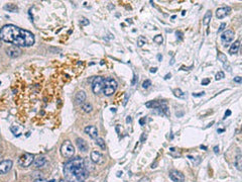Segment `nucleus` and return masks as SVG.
Here are the masks:
<instances>
[{"instance_id": "f257e3e1", "label": "nucleus", "mask_w": 242, "mask_h": 182, "mask_svg": "<svg viewBox=\"0 0 242 182\" xmlns=\"http://www.w3.org/2000/svg\"><path fill=\"white\" fill-rule=\"evenodd\" d=\"M0 38L16 47H31L35 44V36L26 29L20 28L13 24L4 26L0 29Z\"/></svg>"}, {"instance_id": "f03ea898", "label": "nucleus", "mask_w": 242, "mask_h": 182, "mask_svg": "<svg viewBox=\"0 0 242 182\" xmlns=\"http://www.w3.org/2000/svg\"><path fill=\"white\" fill-rule=\"evenodd\" d=\"M88 174L85 160L80 157L69 161L64 166V176L67 182H83Z\"/></svg>"}, {"instance_id": "7ed1b4c3", "label": "nucleus", "mask_w": 242, "mask_h": 182, "mask_svg": "<svg viewBox=\"0 0 242 182\" xmlns=\"http://www.w3.org/2000/svg\"><path fill=\"white\" fill-rule=\"evenodd\" d=\"M117 82H116L115 79L113 78H110V77H108V78L104 79V85H103V93L106 96H111V95L114 94V92L117 89Z\"/></svg>"}, {"instance_id": "20e7f679", "label": "nucleus", "mask_w": 242, "mask_h": 182, "mask_svg": "<svg viewBox=\"0 0 242 182\" xmlns=\"http://www.w3.org/2000/svg\"><path fill=\"white\" fill-rule=\"evenodd\" d=\"M61 154L65 158H71L75 154V148L70 141H65L61 147Z\"/></svg>"}, {"instance_id": "39448f33", "label": "nucleus", "mask_w": 242, "mask_h": 182, "mask_svg": "<svg viewBox=\"0 0 242 182\" xmlns=\"http://www.w3.org/2000/svg\"><path fill=\"white\" fill-rule=\"evenodd\" d=\"M33 161H35V156H33V154L24 153L18 159V165L22 168H26V167H29V166L33 163Z\"/></svg>"}, {"instance_id": "423d86ee", "label": "nucleus", "mask_w": 242, "mask_h": 182, "mask_svg": "<svg viewBox=\"0 0 242 182\" xmlns=\"http://www.w3.org/2000/svg\"><path fill=\"white\" fill-rule=\"evenodd\" d=\"M103 85H104V78L101 76H97L94 78V81L92 83V89L93 92L95 94H99L100 92L103 89Z\"/></svg>"}, {"instance_id": "0eeeda50", "label": "nucleus", "mask_w": 242, "mask_h": 182, "mask_svg": "<svg viewBox=\"0 0 242 182\" xmlns=\"http://www.w3.org/2000/svg\"><path fill=\"white\" fill-rule=\"evenodd\" d=\"M234 36H235L234 31L228 29V31H225L224 33L221 35V41H222V43L224 44V45H228L232 41L234 40Z\"/></svg>"}, {"instance_id": "6e6552de", "label": "nucleus", "mask_w": 242, "mask_h": 182, "mask_svg": "<svg viewBox=\"0 0 242 182\" xmlns=\"http://www.w3.org/2000/svg\"><path fill=\"white\" fill-rule=\"evenodd\" d=\"M12 161L11 160H4L0 162V174H6L12 168Z\"/></svg>"}, {"instance_id": "1a4fd4ad", "label": "nucleus", "mask_w": 242, "mask_h": 182, "mask_svg": "<svg viewBox=\"0 0 242 182\" xmlns=\"http://www.w3.org/2000/svg\"><path fill=\"white\" fill-rule=\"evenodd\" d=\"M6 53L10 58H17L21 55V50L20 48L16 47V45H10L7 50H6Z\"/></svg>"}, {"instance_id": "9d476101", "label": "nucleus", "mask_w": 242, "mask_h": 182, "mask_svg": "<svg viewBox=\"0 0 242 182\" xmlns=\"http://www.w3.org/2000/svg\"><path fill=\"white\" fill-rule=\"evenodd\" d=\"M170 178L172 179L173 182H184V180H185L184 174H183L182 172H180V171H177V170L171 171Z\"/></svg>"}, {"instance_id": "9b49d317", "label": "nucleus", "mask_w": 242, "mask_h": 182, "mask_svg": "<svg viewBox=\"0 0 242 182\" xmlns=\"http://www.w3.org/2000/svg\"><path fill=\"white\" fill-rule=\"evenodd\" d=\"M91 160L95 164H102L104 162V157L100 152L93 151L92 153H91Z\"/></svg>"}, {"instance_id": "f8f14e48", "label": "nucleus", "mask_w": 242, "mask_h": 182, "mask_svg": "<svg viewBox=\"0 0 242 182\" xmlns=\"http://www.w3.org/2000/svg\"><path fill=\"white\" fill-rule=\"evenodd\" d=\"M230 11H231V8L228 7V6H226V7H220L216 10V16L217 18H219V19H222L226 15L229 14Z\"/></svg>"}, {"instance_id": "ddd939ff", "label": "nucleus", "mask_w": 242, "mask_h": 182, "mask_svg": "<svg viewBox=\"0 0 242 182\" xmlns=\"http://www.w3.org/2000/svg\"><path fill=\"white\" fill-rule=\"evenodd\" d=\"M85 133L92 139H97L98 138V129H97V127H94V126L86 127H85Z\"/></svg>"}, {"instance_id": "4468645a", "label": "nucleus", "mask_w": 242, "mask_h": 182, "mask_svg": "<svg viewBox=\"0 0 242 182\" xmlns=\"http://www.w3.org/2000/svg\"><path fill=\"white\" fill-rule=\"evenodd\" d=\"M47 162V160L45 157H38V158L35 159V161H33V167H35V169H40V168L45 167Z\"/></svg>"}, {"instance_id": "2eb2a0df", "label": "nucleus", "mask_w": 242, "mask_h": 182, "mask_svg": "<svg viewBox=\"0 0 242 182\" xmlns=\"http://www.w3.org/2000/svg\"><path fill=\"white\" fill-rule=\"evenodd\" d=\"M76 143H77V146H78L80 151L87 152V150H88V144H87V142L85 140H83V139H81V138H78L76 141Z\"/></svg>"}, {"instance_id": "dca6fc26", "label": "nucleus", "mask_w": 242, "mask_h": 182, "mask_svg": "<svg viewBox=\"0 0 242 182\" xmlns=\"http://www.w3.org/2000/svg\"><path fill=\"white\" fill-rule=\"evenodd\" d=\"M86 100V93L84 91H78L76 93V96H75V101L78 104L84 103V101Z\"/></svg>"}, {"instance_id": "f3484780", "label": "nucleus", "mask_w": 242, "mask_h": 182, "mask_svg": "<svg viewBox=\"0 0 242 182\" xmlns=\"http://www.w3.org/2000/svg\"><path fill=\"white\" fill-rule=\"evenodd\" d=\"M239 48H240V42H239V41H236V42H234L233 44L231 45V47H230V49H229V53L231 55L238 53Z\"/></svg>"}, {"instance_id": "a211bd4d", "label": "nucleus", "mask_w": 242, "mask_h": 182, "mask_svg": "<svg viewBox=\"0 0 242 182\" xmlns=\"http://www.w3.org/2000/svg\"><path fill=\"white\" fill-rule=\"evenodd\" d=\"M145 106L148 108H154V109H159V106H161V102L156 101V100H151V101H148L145 103Z\"/></svg>"}, {"instance_id": "6ab92c4d", "label": "nucleus", "mask_w": 242, "mask_h": 182, "mask_svg": "<svg viewBox=\"0 0 242 182\" xmlns=\"http://www.w3.org/2000/svg\"><path fill=\"white\" fill-rule=\"evenodd\" d=\"M235 166H236V168L239 170V171H241L242 170V157H241V154L238 153V155L236 156V158H235Z\"/></svg>"}, {"instance_id": "aec40b11", "label": "nucleus", "mask_w": 242, "mask_h": 182, "mask_svg": "<svg viewBox=\"0 0 242 182\" xmlns=\"http://www.w3.org/2000/svg\"><path fill=\"white\" fill-rule=\"evenodd\" d=\"M82 109H83V111H85V112L89 113L92 111L93 109V106L91 103H89V102H84L83 104H82Z\"/></svg>"}, {"instance_id": "412c9836", "label": "nucleus", "mask_w": 242, "mask_h": 182, "mask_svg": "<svg viewBox=\"0 0 242 182\" xmlns=\"http://www.w3.org/2000/svg\"><path fill=\"white\" fill-rule=\"evenodd\" d=\"M211 16H212L211 11L210 10L207 11L206 14H205V16H204V19H203V24H204V26H208V24H209L210 19H211Z\"/></svg>"}, {"instance_id": "4be33fe9", "label": "nucleus", "mask_w": 242, "mask_h": 182, "mask_svg": "<svg viewBox=\"0 0 242 182\" xmlns=\"http://www.w3.org/2000/svg\"><path fill=\"white\" fill-rule=\"evenodd\" d=\"M4 8H5L6 10H8L9 12H15V11H17V10H18L17 6H16V5H14V4H12V3H10V4H7V5H5V6H4Z\"/></svg>"}, {"instance_id": "5701e85b", "label": "nucleus", "mask_w": 242, "mask_h": 182, "mask_svg": "<svg viewBox=\"0 0 242 182\" xmlns=\"http://www.w3.org/2000/svg\"><path fill=\"white\" fill-rule=\"evenodd\" d=\"M96 144L99 146V147L101 148L102 150L106 149V145H105V142H104V140L102 138H97V139H96Z\"/></svg>"}, {"instance_id": "b1692460", "label": "nucleus", "mask_w": 242, "mask_h": 182, "mask_svg": "<svg viewBox=\"0 0 242 182\" xmlns=\"http://www.w3.org/2000/svg\"><path fill=\"white\" fill-rule=\"evenodd\" d=\"M154 42L159 45H161L163 43V36L161 35H157L154 38Z\"/></svg>"}, {"instance_id": "393cba45", "label": "nucleus", "mask_w": 242, "mask_h": 182, "mask_svg": "<svg viewBox=\"0 0 242 182\" xmlns=\"http://www.w3.org/2000/svg\"><path fill=\"white\" fill-rule=\"evenodd\" d=\"M218 59L219 61H221L223 64H227V58H226V56L223 53H221V52H218Z\"/></svg>"}, {"instance_id": "a878e982", "label": "nucleus", "mask_w": 242, "mask_h": 182, "mask_svg": "<svg viewBox=\"0 0 242 182\" xmlns=\"http://www.w3.org/2000/svg\"><path fill=\"white\" fill-rule=\"evenodd\" d=\"M173 94H175L177 97H179V98H184V97H185L184 93L182 92L181 89H173Z\"/></svg>"}, {"instance_id": "bb28decb", "label": "nucleus", "mask_w": 242, "mask_h": 182, "mask_svg": "<svg viewBox=\"0 0 242 182\" xmlns=\"http://www.w3.org/2000/svg\"><path fill=\"white\" fill-rule=\"evenodd\" d=\"M146 44V38H144V36H139V38H137V45H139V47H142L143 45H145Z\"/></svg>"}, {"instance_id": "cd10ccee", "label": "nucleus", "mask_w": 242, "mask_h": 182, "mask_svg": "<svg viewBox=\"0 0 242 182\" xmlns=\"http://www.w3.org/2000/svg\"><path fill=\"white\" fill-rule=\"evenodd\" d=\"M224 76H225V75H224V73L220 71V72H218V73H217V74H216L215 79H216V80H221V79H223V78H224Z\"/></svg>"}, {"instance_id": "c85d7f7f", "label": "nucleus", "mask_w": 242, "mask_h": 182, "mask_svg": "<svg viewBox=\"0 0 242 182\" xmlns=\"http://www.w3.org/2000/svg\"><path fill=\"white\" fill-rule=\"evenodd\" d=\"M150 85H151V81H150V80H148V79H147V80H145V81L142 83V88H144V89H146V88L149 87Z\"/></svg>"}, {"instance_id": "c756f323", "label": "nucleus", "mask_w": 242, "mask_h": 182, "mask_svg": "<svg viewBox=\"0 0 242 182\" xmlns=\"http://www.w3.org/2000/svg\"><path fill=\"white\" fill-rule=\"evenodd\" d=\"M80 24H81V26H88L89 20L86 19V18H82V20L80 21Z\"/></svg>"}, {"instance_id": "7c9ffc66", "label": "nucleus", "mask_w": 242, "mask_h": 182, "mask_svg": "<svg viewBox=\"0 0 242 182\" xmlns=\"http://www.w3.org/2000/svg\"><path fill=\"white\" fill-rule=\"evenodd\" d=\"M204 95H205L204 91H202V92H198V93H193L194 97H200V96H204Z\"/></svg>"}, {"instance_id": "2f4dec72", "label": "nucleus", "mask_w": 242, "mask_h": 182, "mask_svg": "<svg viewBox=\"0 0 242 182\" xmlns=\"http://www.w3.org/2000/svg\"><path fill=\"white\" fill-rule=\"evenodd\" d=\"M35 182H54V180L47 181V180H45V179H43V178H38V179H35Z\"/></svg>"}, {"instance_id": "473e14b6", "label": "nucleus", "mask_w": 242, "mask_h": 182, "mask_svg": "<svg viewBox=\"0 0 242 182\" xmlns=\"http://www.w3.org/2000/svg\"><path fill=\"white\" fill-rule=\"evenodd\" d=\"M210 83V79H204V80H202V85H208V84Z\"/></svg>"}, {"instance_id": "72a5a7b5", "label": "nucleus", "mask_w": 242, "mask_h": 182, "mask_svg": "<svg viewBox=\"0 0 242 182\" xmlns=\"http://www.w3.org/2000/svg\"><path fill=\"white\" fill-rule=\"evenodd\" d=\"M241 81H242V78L241 77H235L234 78V82H236V83H241Z\"/></svg>"}, {"instance_id": "f704fd0d", "label": "nucleus", "mask_w": 242, "mask_h": 182, "mask_svg": "<svg viewBox=\"0 0 242 182\" xmlns=\"http://www.w3.org/2000/svg\"><path fill=\"white\" fill-rule=\"evenodd\" d=\"M225 26H226V23H222L220 26V27H219V29H218V33H220V31H222L223 29L225 28Z\"/></svg>"}, {"instance_id": "c9c22d12", "label": "nucleus", "mask_w": 242, "mask_h": 182, "mask_svg": "<svg viewBox=\"0 0 242 182\" xmlns=\"http://www.w3.org/2000/svg\"><path fill=\"white\" fill-rule=\"evenodd\" d=\"M146 138H147V135L145 133H143L142 136H141V142H144V141L146 140Z\"/></svg>"}, {"instance_id": "e433bc0d", "label": "nucleus", "mask_w": 242, "mask_h": 182, "mask_svg": "<svg viewBox=\"0 0 242 182\" xmlns=\"http://www.w3.org/2000/svg\"><path fill=\"white\" fill-rule=\"evenodd\" d=\"M139 124H140L141 126H143V124H145V118H141V119L139 120Z\"/></svg>"}, {"instance_id": "4c0bfd02", "label": "nucleus", "mask_w": 242, "mask_h": 182, "mask_svg": "<svg viewBox=\"0 0 242 182\" xmlns=\"http://www.w3.org/2000/svg\"><path fill=\"white\" fill-rule=\"evenodd\" d=\"M149 71H150V73H156L157 71V68H156V67H154V68H150Z\"/></svg>"}, {"instance_id": "58836bf2", "label": "nucleus", "mask_w": 242, "mask_h": 182, "mask_svg": "<svg viewBox=\"0 0 242 182\" xmlns=\"http://www.w3.org/2000/svg\"><path fill=\"white\" fill-rule=\"evenodd\" d=\"M137 77H136V75H134V78H133V81H132V85H134V84L136 83V81H137Z\"/></svg>"}, {"instance_id": "ea45409f", "label": "nucleus", "mask_w": 242, "mask_h": 182, "mask_svg": "<svg viewBox=\"0 0 242 182\" xmlns=\"http://www.w3.org/2000/svg\"><path fill=\"white\" fill-rule=\"evenodd\" d=\"M214 152H215L216 154L219 153V147L218 146H215V147H214Z\"/></svg>"}, {"instance_id": "a19ab883", "label": "nucleus", "mask_w": 242, "mask_h": 182, "mask_svg": "<svg viewBox=\"0 0 242 182\" xmlns=\"http://www.w3.org/2000/svg\"><path fill=\"white\" fill-rule=\"evenodd\" d=\"M230 114H231V111H230V110H227V111L225 112V117H229Z\"/></svg>"}, {"instance_id": "79ce46f5", "label": "nucleus", "mask_w": 242, "mask_h": 182, "mask_svg": "<svg viewBox=\"0 0 242 182\" xmlns=\"http://www.w3.org/2000/svg\"><path fill=\"white\" fill-rule=\"evenodd\" d=\"M131 122V117H127V118H126V122Z\"/></svg>"}, {"instance_id": "37998d69", "label": "nucleus", "mask_w": 242, "mask_h": 182, "mask_svg": "<svg viewBox=\"0 0 242 182\" xmlns=\"http://www.w3.org/2000/svg\"><path fill=\"white\" fill-rule=\"evenodd\" d=\"M171 76H172V75H171V74H168L166 77H164V79H168V78H171Z\"/></svg>"}, {"instance_id": "c03bdc74", "label": "nucleus", "mask_w": 242, "mask_h": 182, "mask_svg": "<svg viewBox=\"0 0 242 182\" xmlns=\"http://www.w3.org/2000/svg\"><path fill=\"white\" fill-rule=\"evenodd\" d=\"M157 58H159V60H161V59H163V57H161V55H159V56H157Z\"/></svg>"}, {"instance_id": "a18cd8bd", "label": "nucleus", "mask_w": 242, "mask_h": 182, "mask_svg": "<svg viewBox=\"0 0 242 182\" xmlns=\"http://www.w3.org/2000/svg\"><path fill=\"white\" fill-rule=\"evenodd\" d=\"M59 182H65V180H63V179H62V180H60Z\"/></svg>"}, {"instance_id": "49530a36", "label": "nucleus", "mask_w": 242, "mask_h": 182, "mask_svg": "<svg viewBox=\"0 0 242 182\" xmlns=\"http://www.w3.org/2000/svg\"><path fill=\"white\" fill-rule=\"evenodd\" d=\"M0 45H1V38H0Z\"/></svg>"}, {"instance_id": "de8ad7c7", "label": "nucleus", "mask_w": 242, "mask_h": 182, "mask_svg": "<svg viewBox=\"0 0 242 182\" xmlns=\"http://www.w3.org/2000/svg\"><path fill=\"white\" fill-rule=\"evenodd\" d=\"M83 182H84V181H83Z\"/></svg>"}]
</instances>
